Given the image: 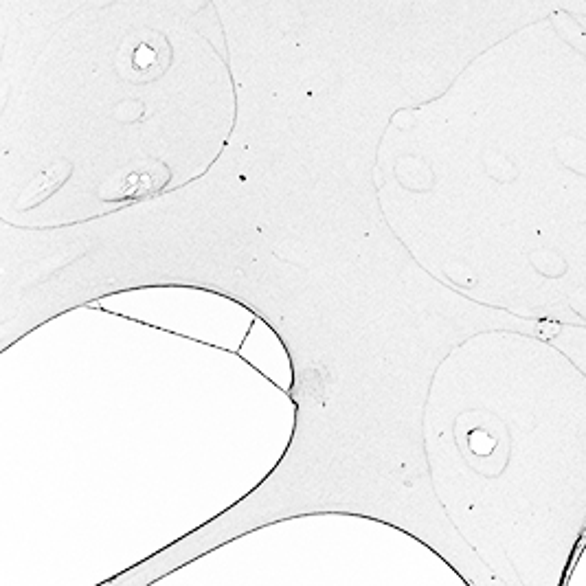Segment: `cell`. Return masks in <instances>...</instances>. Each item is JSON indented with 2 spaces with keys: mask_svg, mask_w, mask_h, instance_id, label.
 I'll return each instance as SVG.
<instances>
[{
  "mask_svg": "<svg viewBox=\"0 0 586 586\" xmlns=\"http://www.w3.org/2000/svg\"><path fill=\"white\" fill-rule=\"evenodd\" d=\"M71 172H73V167L69 163H60V165L47 167L40 176H36L31 180V185L25 189V194H22L18 207L22 211H27V209L42 205L44 200H47L49 196H53L55 191H58L66 183V178L71 176Z\"/></svg>",
  "mask_w": 586,
  "mask_h": 586,
  "instance_id": "obj_2",
  "label": "cell"
},
{
  "mask_svg": "<svg viewBox=\"0 0 586 586\" xmlns=\"http://www.w3.org/2000/svg\"><path fill=\"white\" fill-rule=\"evenodd\" d=\"M169 64H172V49L163 36L134 40L119 55V73L134 84L159 80Z\"/></svg>",
  "mask_w": 586,
  "mask_h": 586,
  "instance_id": "obj_1",
  "label": "cell"
}]
</instances>
